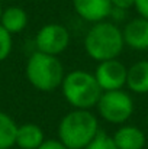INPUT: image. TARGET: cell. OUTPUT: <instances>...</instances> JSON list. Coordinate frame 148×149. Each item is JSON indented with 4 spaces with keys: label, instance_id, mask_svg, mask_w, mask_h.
<instances>
[{
    "label": "cell",
    "instance_id": "5",
    "mask_svg": "<svg viewBox=\"0 0 148 149\" xmlns=\"http://www.w3.org/2000/svg\"><path fill=\"white\" fill-rule=\"evenodd\" d=\"M135 103L132 94L128 90H115V91H103L97 104L96 111L97 116L110 125H125L134 114Z\"/></svg>",
    "mask_w": 148,
    "mask_h": 149
},
{
    "label": "cell",
    "instance_id": "13",
    "mask_svg": "<svg viewBox=\"0 0 148 149\" xmlns=\"http://www.w3.org/2000/svg\"><path fill=\"white\" fill-rule=\"evenodd\" d=\"M28 13L25 9L20 6H9L3 9L1 17H0V25L12 35L20 33L26 29L28 26Z\"/></svg>",
    "mask_w": 148,
    "mask_h": 149
},
{
    "label": "cell",
    "instance_id": "1",
    "mask_svg": "<svg viewBox=\"0 0 148 149\" xmlns=\"http://www.w3.org/2000/svg\"><path fill=\"white\" fill-rule=\"evenodd\" d=\"M83 48L87 56L96 62L119 58L125 49L122 28L109 19L93 23L84 35Z\"/></svg>",
    "mask_w": 148,
    "mask_h": 149
},
{
    "label": "cell",
    "instance_id": "10",
    "mask_svg": "<svg viewBox=\"0 0 148 149\" xmlns=\"http://www.w3.org/2000/svg\"><path fill=\"white\" fill-rule=\"evenodd\" d=\"M118 149H144L147 143L145 132L135 125H121L112 135Z\"/></svg>",
    "mask_w": 148,
    "mask_h": 149
},
{
    "label": "cell",
    "instance_id": "20",
    "mask_svg": "<svg viewBox=\"0 0 148 149\" xmlns=\"http://www.w3.org/2000/svg\"><path fill=\"white\" fill-rule=\"evenodd\" d=\"M112 7H118V9H123V10H129L134 9V3L135 0H110Z\"/></svg>",
    "mask_w": 148,
    "mask_h": 149
},
{
    "label": "cell",
    "instance_id": "9",
    "mask_svg": "<svg viewBox=\"0 0 148 149\" xmlns=\"http://www.w3.org/2000/svg\"><path fill=\"white\" fill-rule=\"evenodd\" d=\"M71 4L74 13L90 25L106 20L112 10L110 0H71Z\"/></svg>",
    "mask_w": 148,
    "mask_h": 149
},
{
    "label": "cell",
    "instance_id": "4",
    "mask_svg": "<svg viewBox=\"0 0 148 149\" xmlns=\"http://www.w3.org/2000/svg\"><path fill=\"white\" fill-rule=\"evenodd\" d=\"M25 75L35 90L51 93L61 87L65 70L58 56L34 51L26 61Z\"/></svg>",
    "mask_w": 148,
    "mask_h": 149
},
{
    "label": "cell",
    "instance_id": "14",
    "mask_svg": "<svg viewBox=\"0 0 148 149\" xmlns=\"http://www.w3.org/2000/svg\"><path fill=\"white\" fill-rule=\"evenodd\" d=\"M19 125L6 111L0 110V149H10L16 146V133Z\"/></svg>",
    "mask_w": 148,
    "mask_h": 149
},
{
    "label": "cell",
    "instance_id": "7",
    "mask_svg": "<svg viewBox=\"0 0 148 149\" xmlns=\"http://www.w3.org/2000/svg\"><path fill=\"white\" fill-rule=\"evenodd\" d=\"M102 91L123 90L126 87L128 67L121 59H107L97 62L93 72Z\"/></svg>",
    "mask_w": 148,
    "mask_h": 149
},
{
    "label": "cell",
    "instance_id": "2",
    "mask_svg": "<svg viewBox=\"0 0 148 149\" xmlns=\"http://www.w3.org/2000/svg\"><path fill=\"white\" fill-rule=\"evenodd\" d=\"M100 132L99 116L92 110L73 109L58 123V139L68 149H84Z\"/></svg>",
    "mask_w": 148,
    "mask_h": 149
},
{
    "label": "cell",
    "instance_id": "12",
    "mask_svg": "<svg viewBox=\"0 0 148 149\" xmlns=\"http://www.w3.org/2000/svg\"><path fill=\"white\" fill-rule=\"evenodd\" d=\"M45 133L42 127L36 123L19 125L16 133V146L20 149H38L45 141Z\"/></svg>",
    "mask_w": 148,
    "mask_h": 149
},
{
    "label": "cell",
    "instance_id": "16",
    "mask_svg": "<svg viewBox=\"0 0 148 149\" xmlns=\"http://www.w3.org/2000/svg\"><path fill=\"white\" fill-rule=\"evenodd\" d=\"M84 149H118L115 142H113V138L110 135H107L106 132L100 130L96 138L86 146Z\"/></svg>",
    "mask_w": 148,
    "mask_h": 149
},
{
    "label": "cell",
    "instance_id": "21",
    "mask_svg": "<svg viewBox=\"0 0 148 149\" xmlns=\"http://www.w3.org/2000/svg\"><path fill=\"white\" fill-rule=\"evenodd\" d=\"M1 13H3V6H1V3H0V17H1Z\"/></svg>",
    "mask_w": 148,
    "mask_h": 149
},
{
    "label": "cell",
    "instance_id": "11",
    "mask_svg": "<svg viewBox=\"0 0 148 149\" xmlns=\"http://www.w3.org/2000/svg\"><path fill=\"white\" fill-rule=\"evenodd\" d=\"M126 88L138 96L148 94V59H140L128 67Z\"/></svg>",
    "mask_w": 148,
    "mask_h": 149
},
{
    "label": "cell",
    "instance_id": "6",
    "mask_svg": "<svg viewBox=\"0 0 148 149\" xmlns=\"http://www.w3.org/2000/svg\"><path fill=\"white\" fill-rule=\"evenodd\" d=\"M71 42V33L64 26L62 23H45L42 25L34 39L35 44V51L48 54L54 56H60L64 51L70 47Z\"/></svg>",
    "mask_w": 148,
    "mask_h": 149
},
{
    "label": "cell",
    "instance_id": "19",
    "mask_svg": "<svg viewBox=\"0 0 148 149\" xmlns=\"http://www.w3.org/2000/svg\"><path fill=\"white\" fill-rule=\"evenodd\" d=\"M134 9L138 13V16L148 19V0H135Z\"/></svg>",
    "mask_w": 148,
    "mask_h": 149
},
{
    "label": "cell",
    "instance_id": "3",
    "mask_svg": "<svg viewBox=\"0 0 148 149\" xmlns=\"http://www.w3.org/2000/svg\"><path fill=\"white\" fill-rule=\"evenodd\" d=\"M60 90L64 100L73 109L79 110L96 109V104L103 93L93 72L86 70H73L65 72Z\"/></svg>",
    "mask_w": 148,
    "mask_h": 149
},
{
    "label": "cell",
    "instance_id": "17",
    "mask_svg": "<svg viewBox=\"0 0 148 149\" xmlns=\"http://www.w3.org/2000/svg\"><path fill=\"white\" fill-rule=\"evenodd\" d=\"M110 22H113L115 25H121V23H125L128 20V10H123V9H118V7H112L110 13H109V17H107Z\"/></svg>",
    "mask_w": 148,
    "mask_h": 149
},
{
    "label": "cell",
    "instance_id": "15",
    "mask_svg": "<svg viewBox=\"0 0 148 149\" xmlns=\"http://www.w3.org/2000/svg\"><path fill=\"white\" fill-rule=\"evenodd\" d=\"M13 49V35L0 25V62L6 61Z\"/></svg>",
    "mask_w": 148,
    "mask_h": 149
},
{
    "label": "cell",
    "instance_id": "8",
    "mask_svg": "<svg viewBox=\"0 0 148 149\" xmlns=\"http://www.w3.org/2000/svg\"><path fill=\"white\" fill-rule=\"evenodd\" d=\"M121 28L126 48L137 52L148 51V19L137 16L128 19Z\"/></svg>",
    "mask_w": 148,
    "mask_h": 149
},
{
    "label": "cell",
    "instance_id": "18",
    "mask_svg": "<svg viewBox=\"0 0 148 149\" xmlns=\"http://www.w3.org/2000/svg\"><path fill=\"white\" fill-rule=\"evenodd\" d=\"M38 149H68V148L57 138V139H45Z\"/></svg>",
    "mask_w": 148,
    "mask_h": 149
}]
</instances>
